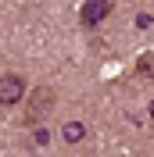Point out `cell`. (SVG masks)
Listing matches in <instances>:
<instances>
[{"instance_id": "1", "label": "cell", "mask_w": 154, "mask_h": 157, "mask_svg": "<svg viewBox=\"0 0 154 157\" xmlns=\"http://www.w3.org/2000/svg\"><path fill=\"white\" fill-rule=\"evenodd\" d=\"M18 100H25V78L22 75H4L0 78V104L14 107Z\"/></svg>"}, {"instance_id": "2", "label": "cell", "mask_w": 154, "mask_h": 157, "mask_svg": "<svg viewBox=\"0 0 154 157\" xmlns=\"http://www.w3.org/2000/svg\"><path fill=\"white\" fill-rule=\"evenodd\" d=\"M50 107H54V89H36V93H32V104H29L25 121H29V125H36L39 114H47Z\"/></svg>"}, {"instance_id": "3", "label": "cell", "mask_w": 154, "mask_h": 157, "mask_svg": "<svg viewBox=\"0 0 154 157\" xmlns=\"http://www.w3.org/2000/svg\"><path fill=\"white\" fill-rule=\"evenodd\" d=\"M111 14V0H86L83 4V25H100V21Z\"/></svg>"}, {"instance_id": "4", "label": "cell", "mask_w": 154, "mask_h": 157, "mask_svg": "<svg viewBox=\"0 0 154 157\" xmlns=\"http://www.w3.org/2000/svg\"><path fill=\"white\" fill-rule=\"evenodd\" d=\"M61 136H65L68 147H75V143H83V139H86V125H83V121H68V125L61 128Z\"/></svg>"}, {"instance_id": "5", "label": "cell", "mask_w": 154, "mask_h": 157, "mask_svg": "<svg viewBox=\"0 0 154 157\" xmlns=\"http://www.w3.org/2000/svg\"><path fill=\"white\" fill-rule=\"evenodd\" d=\"M32 143H36V147H47V143H50V132H47V128H36V132H32Z\"/></svg>"}, {"instance_id": "6", "label": "cell", "mask_w": 154, "mask_h": 157, "mask_svg": "<svg viewBox=\"0 0 154 157\" xmlns=\"http://www.w3.org/2000/svg\"><path fill=\"white\" fill-rule=\"evenodd\" d=\"M140 71H144V75H154V57H151V54L140 57Z\"/></svg>"}, {"instance_id": "7", "label": "cell", "mask_w": 154, "mask_h": 157, "mask_svg": "<svg viewBox=\"0 0 154 157\" xmlns=\"http://www.w3.org/2000/svg\"><path fill=\"white\" fill-rule=\"evenodd\" d=\"M151 118H154V104H151Z\"/></svg>"}]
</instances>
